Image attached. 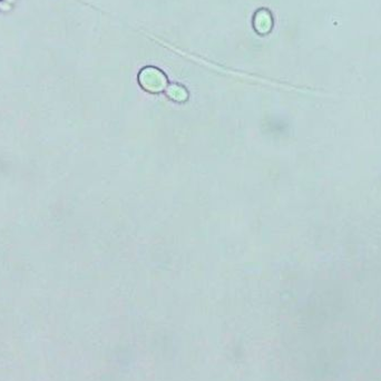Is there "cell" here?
I'll return each mask as SVG.
<instances>
[{
	"label": "cell",
	"mask_w": 381,
	"mask_h": 381,
	"mask_svg": "<svg viewBox=\"0 0 381 381\" xmlns=\"http://www.w3.org/2000/svg\"><path fill=\"white\" fill-rule=\"evenodd\" d=\"M272 16L267 9H260L257 11L253 19L254 29L260 35H267L272 29Z\"/></svg>",
	"instance_id": "6da1fadb"
}]
</instances>
